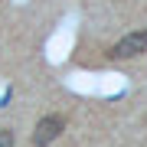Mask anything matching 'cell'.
Instances as JSON below:
<instances>
[{"instance_id":"2","label":"cell","mask_w":147,"mask_h":147,"mask_svg":"<svg viewBox=\"0 0 147 147\" xmlns=\"http://www.w3.org/2000/svg\"><path fill=\"white\" fill-rule=\"evenodd\" d=\"M62 131H65V118H62V115H46V118H39L36 127H33V147H49Z\"/></svg>"},{"instance_id":"1","label":"cell","mask_w":147,"mask_h":147,"mask_svg":"<svg viewBox=\"0 0 147 147\" xmlns=\"http://www.w3.org/2000/svg\"><path fill=\"white\" fill-rule=\"evenodd\" d=\"M144 53H147V30H134L108 49V59H134V56H144Z\"/></svg>"},{"instance_id":"3","label":"cell","mask_w":147,"mask_h":147,"mask_svg":"<svg viewBox=\"0 0 147 147\" xmlns=\"http://www.w3.org/2000/svg\"><path fill=\"white\" fill-rule=\"evenodd\" d=\"M0 147H13V131L10 127H0Z\"/></svg>"}]
</instances>
